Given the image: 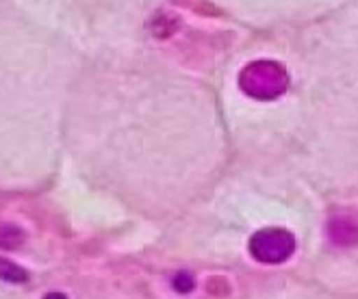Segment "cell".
Listing matches in <instances>:
<instances>
[{"label": "cell", "instance_id": "2", "mask_svg": "<svg viewBox=\"0 0 358 299\" xmlns=\"http://www.w3.org/2000/svg\"><path fill=\"white\" fill-rule=\"evenodd\" d=\"M296 251V239L285 228H263L250 239V254L263 265H280Z\"/></svg>", "mask_w": 358, "mask_h": 299}, {"label": "cell", "instance_id": "4", "mask_svg": "<svg viewBox=\"0 0 358 299\" xmlns=\"http://www.w3.org/2000/svg\"><path fill=\"white\" fill-rule=\"evenodd\" d=\"M27 234L22 228H17L13 224H0V249L13 251L24 243Z\"/></svg>", "mask_w": 358, "mask_h": 299}, {"label": "cell", "instance_id": "3", "mask_svg": "<svg viewBox=\"0 0 358 299\" xmlns=\"http://www.w3.org/2000/svg\"><path fill=\"white\" fill-rule=\"evenodd\" d=\"M330 239L336 245H352L358 241V226L348 217H334L330 221Z\"/></svg>", "mask_w": 358, "mask_h": 299}, {"label": "cell", "instance_id": "1", "mask_svg": "<svg viewBox=\"0 0 358 299\" xmlns=\"http://www.w3.org/2000/svg\"><path fill=\"white\" fill-rule=\"evenodd\" d=\"M243 94L257 100H273L289 89V72L278 61H252L239 74Z\"/></svg>", "mask_w": 358, "mask_h": 299}, {"label": "cell", "instance_id": "6", "mask_svg": "<svg viewBox=\"0 0 358 299\" xmlns=\"http://www.w3.org/2000/svg\"><path fill=\"white\" fill-rule=\"evenodd\" d=\"M172 284H174V289H176L178 293H189V291H194L196 280H194V275H192V273L180 271V273H176V275H174Z\"/></svg>", "mask_w": 358, "mask_h": 299}, {"label": "cell", "instance_id": "5", "mask_svg": "<svg viewBox=\"0 0 358 299\" xmlns=\"http://www.w3.org/2000/svg\"><path fill=\"white\" fill-rule=\"evenodd\" d=\"M0 277H3V280H9V282H27L29 273L22 267H17L15 263L0 258Z\"/></svg>", "mask_w": 358, "mask_h": 299}, {"label": "cell", "instance_id": "7", "mask_svg": "<svg viewBox=\"0 0 358 299\" xmlns=\"http://www.w3.org/2000/svg\"><path fill=\"white\" fill-rule=\"evenodd\" d=\"M44 299H68L66 295H63V293H48Z\"/></svg>", "mask_w": 358, "mask_h": 299}]
</instances>
